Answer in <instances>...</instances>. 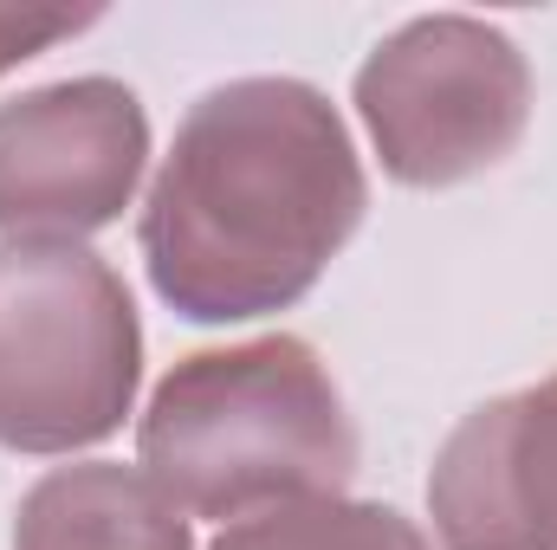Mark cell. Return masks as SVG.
I'll list each match as a JSON object with an SVG mask.
<instances>
[{
	"label": "cell",
	"instance_id": "obj_7",
	"mask_svg": "<svg viewBox=\"0 0 557 550\" xmlns=\"http://www.w3.org/2000/svg\"><path fill=\"white\" fill-rule=\"evenodd\" d=\"M13 550H195V532L143 466L78 460L26 486Z\"/></svg>",
	"mask_w": 557,
	"mask_h": 550
},
{
	"label": "cell",
	"instance_id": "obj_9",
	"mask_svg": "<svg viewBox=\"0 0 557 550\" xmlns=\"http://www.w3.org/2000/svg\"><path fill=\"white\" fill-rule=\"evenodd\" d=\"M104 7H33V0H0V78L20 72L26 59L52 52L59 39H78L85 26H98Z\"/></svg>",
	"mask_w": 557,
	"mask_h": 550
},
{
	"label": "cell",
	"instance_id": "obj_2",
	"mask_svg": "<svg viewBox=\"0 0 557 550\" xmlns=\"http://www.w3.org/2000/svg\"><path fill=\"white\" fill-rule=\"evenodd\" d=\"M137 466L188 518H253L298 499H344L357 421L305 337H253L182 357L137 421Z\"/></svg>",
	"mask_w": 557,
	"mask_h": 550
},
{
	"label": "cell",
	"instance_id": "obj_4",
	"mask_svg": "<svg viewBox=\"0 0 557 550\" xmlns=\"http://www.w3.org/2000/svg\"><path fill=\"white\" fill-rule=\"evenodd\" d=\"M357 117L403 188H454L499 168L532 130V65L473 13H421L357 65Z\"/></svg>",
	"mask_w": 557,
	"mask_h": 550
},
{
	"label": "cell",
	"instance_id": "obj_3",
	"mask_svg": "<svg viewBox=\"0 0 557 550\" xmlns=\"http://www.w3.org/2000/svg\"><path fill=\"white\" fill-rule=\"evenodd\" d=\"M143 383L137 298L78 240H0V447L78 453L124 427Z\"/></svg>",
	"mask_w": 557,
	"mask_h": 550
},
{
	"label": "cell",
	"instance_id": "obj_1",
	"mask_svg": "<svg viewBox=\"0 0 557 550\" xmlns=\"http://www.w3.org/2000/svg\"><path fill=\"white\" fill-rule=\"evenodd\" d=\"M370 214L337 104L305 78H227L188 104L137 240L156 298L188 324L292 311Z\"/></svg>",
	"mask_w": 557,
	"mask_h": 550
},
{
	"label": "cell",
	"instance_id": "obj_8",
	"mask_svg": "<svg viewBox=\"0 0 557 550\" xmlns=\"http://www.w3.org/2000/svg\"><path fill=\"white\" fill-rule=\"evenodd\" d=\"M208 550H434L416 518L376 499H298L221 525Z\"/></svg>",
	"mask_w": 557,
	"mask_h": 550
},
{
	"label": "cell",
	"instance_id": "obj_6",
	"mask_svg": "<svg viewBox=\"0 0 557 550\" xmlns=\"http://www.w3.org/2000/svg\"><path fill=\"white\" fill-rule=\"evenodd\" d=\"M441 550H557V370L467 414L428 466Z\"/></svg>",
	"mask_w": 557,
	"mask_h": 550
},
{
	"label": "cell",
	"instance_id": "obj_5",
	"mask_svg": "<svg viewBox=\"0 0 557 550\" xmlns=\"http://www.w3.org/2000/svg\"><path fill=\"white\" fill-rule=\"evenodd\" d=\"M149 168V111L124 78H59L0 104V234L78 240L124 221Z\"/></svg>",
	"mask_w": 557,
	"mask_h": 550
}]
</instances>
